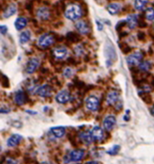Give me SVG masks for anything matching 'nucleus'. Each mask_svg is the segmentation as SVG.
<instances>
[{"label": "nucleus", "mask_w": 154, "mask_h": 164, "mask_svg": "<svg viewBox=\"0 0 154 164\" xmlns=\"http://www.w3.org/2000/svg\"><path fill=\"white\" fill-rule=\"evenodd\" d=\"M83 15L82 9L77 4H72L69 5L65 11V16L68 20L75 21L79 19Z\"/></svg>", "instance_id": "obj_1"}, {"label": "nucleus", "mask_w": 154, "mask_h": 164, "mask_svg": "<svg viewBox=\"0 0 154 164\" xmlns=\"http://www.w3.org/2000/svg\"><path fill=\"white\" fill-rule=\"evenodd\" d=\"M84 156V151L81 149H76L72 150L70 154L65 157L64 162L67 163L71 162H77L83 159Z\"/></svg>", "instance_id": "obj_2"}, {"label": "nucleus", "mask_w": 154, "mask_h": 164, "mask_svg": "<svg viewBox=\"0 0 154 164\" xmlns=\"http://www.w3.org/2000/svg\"><path fill=\"white\" fill-rule=\"evenodd\" d=\"M86 108L92 112H95L99 108V100L95 96H89L86 100Z\"/></svg>", "instance_id": "obj_3"}, {"label": "nucleus", "mask_w": 154, "mask_h": 164, "mask_svg": "<svg viewBox=\"0 0 154 164\" xmlns=\"http://www.w3.org/2000/svg\"><path fill=\"white\" fill-rule=\"evenodd\" d=\"M142 54L140 52H137L128 56L127 59V61L128 65L131 66V67H133V66L139 65L142 62Z\"/></svg>", "instance_id": "obj_4"}, {"label": "nucleus", "mask_w": 154, "mask_h": 164, "mask_svg": "<svg viewBox=\"0 0 154 164\" xmlns=\"http://www.w3.org/2000/svg\"><path fill=\"white\" fill-rule=\"evenodd\" d=\"M53 40L54 37L52 33L44 34L39 38L38 45L42 47H48L52 45Z\"/></svg>", "instance_id": "obj_5"}, {"label": "nucleus", "mask_w": 154, "mask_h": 164, "mask_svg": "<svg viewBox=\"0 0 154 164\" xmlns=\"http://www.w3.org/2000/svg\"><path fill=\"white\" fill-rule=\"evenodd\" d=\"M52 91L53 89L51 86L49 84H45L37 89V94L40 97H49L52 94Z\"/></svg>", "instance_id": "obj_6"}, {"label": "nucleus", "mask_w": 154, "mask_h": 164, "mask_svg": "<svg viewBox=\"0 0 154 164\" xmlns=\"http://www.w3.org/2000/svg\"><path fill=\"white\" fill-rule=\"evenodd\" d=\"M70 100V94L66 90H62L56 95V100L60 104H65Z\"/></svg>", "instance_id": "obj_7"}, {"label": "nucleus", "mask_w": 154, "mask_h": 164, "mask_svg": "<svg viewBox=\"0 0 154 164\" xmlns=\"http://www.w3.org/2000/svg\"><path fill=\"white\" fill-rule=\"evenodd\" d=\"M39 60L36 58H33L30 59L29 62H27V67H26V71L27 74H33L34 71H36V69L39 66Z\"/></svg>", "instance_id": "obj_8"}, {"label": "nucleus", "mask_w": 154, "mask_h": 164, "mask_svg": "<svg viewBox=\"0 0 154 164\" xmlns=\"http://www.w3.org/2000/svg\"><path fill=\"white\" fill-rule=\"evenodd\" d=\"M116 124V118L114 116L109 115L106 116L103 121V127L107 131H111Z\"/></svg>", "instance_id": "obj_9"}, {"label": "nucleus", "mask_w": 154, "mask_h": 164, "mask_svg": "<svg viewBox=\"0 0 154 164\" xmlns=\"http://www.w3.org/2000/svg\"><path fill=\"white\" fill-rule=\"evenodd\" d=\"M15 102L18 105H22L27 103L28 98L23 91L20 90L15 93Z\"/></svg>", "instance_id": "obj_10"}, {"label": "nucleus", "mask_w": 154, "mask_h": 164, "mask_svg": "<svg viewBox=\"0 0 154 164\" xmlns=\"http://www.w3.org/2000/svg\"><path fill=\"white\" fill-rule=\"evenodd\" d=\"M93 140L95 141H102L103 138V131L102 129L99 126H95L92 128V131L90 132Z\"/></svg>", "instance_id": "obj_11"}, {"label": "nucleus", "mask_w": 154, "mask_h": 164, "mask_svg": "<svg viewBox=\"0 0 154 164\" xmlns=\"http://www.w3.org/2000/svg\"><path fill=\"white\" fill-rule=\"evenodd\" d=\"M76 28L81 34H87L90 32V26L86 21L81 20L76 24Z\"/></svg>", "instance_id": "obj_12"}, {"label": "nucleus", "mask_w": 154, "mask_h": 164, "mask_svg": "<svg viewBox=\"0 0 154 164\" xmlns=\"http://www.w3.org/2000/svg\"><path fill=\"white\" fill-rule=\"evenodd\" d=\"M119 100V94L115 91H111L108 94L106 97L107 103L110 105H114L118 102Z\"/></svg>", "instance_id": "obj_13"}, {"label": "nucleus", "mask_w": 154, "mask_h": 164, "mask_svg": "<svg viewBox=\"0 0 154 164\" xmlns=\"http://www.w3.org/2000/svg\"><path fill=\"white\" fill-rule=\"evenodd\" d=\"M22 138V137L20 134H12L7 141V146L9 147H15L20 143Z\"/></svg>", "instance_id": "obj_14"}, {"label": "nucleus", "mask_w": 154, "mask_h": 164, "mask_svg": "<svg viewBox=\"0 0 154 164\" xmlns=\"http://www.w3.org/2000/svg\"><path fill=\"white\" fill-rule=\"evenodd\" d=\"M37 15L42 20H47L51 16V12L47 8H40L37 11Z\"/></svg>", "instance_id": "obj_15"}, {"label": "nucleus", "mask_w": 154, "mask_h": 164, "mask_svg": "<svg viewBox=\"0 0 154 164\" xmlns=\"http://www.w3.org/2000/svg\"><path fill=\"white\" fill-rule=\"evenodd\" d=\"M50 132L56 138H61L65 134V128L62 126H57V127H53L50 129Z\"/></svg>", "instance_id": "obj_16"}, {"label": "nucleus", "mask_w": 154, "mask_h": 164, "mask_svg": "<svg viewBox=\"0 0 154 164\" xmlns=\"http://www.w3.org/2000/svg\"><path fill=\"white\" fill-rule=\"evenodd\" d=\"M127 23L128 24V27H129V28H131V29H133V28H136L138 23L137 15H128L127 20Z\"/></svg>", "instance_id": "obj_17"}, {"label": "nucleus", "mask_w": 154, "mask_h": 164, "mask_svg": "<svg viewBox=\"0 0 154 164\" xmlns=\"http://www.w3.org/2000/svg\"><path fill=\"white\" fill-rule=\"evenodd\" d=\"M53 55H54L56 58L58 59H62L65 57L67 55V49L64 47H59V48H56L53 51Z\"/></svg>", "instance_id": "obj_18"}, {"label": "nucleus", "mask_w": 154, "mask_h": 164, "mask_svg": "<svg viewBox=\"0 0 154 164\" xmlns=\"http://www.w3.org/2000/svg\"><path fill=\"white\" fill-rule=\"evenodd\" d=\"M66 39L69 42L77 43L81 41V37L79 35L74 32H69L66 36Z\"/></svg>", "instance_id": "obj_19"}, {"label": "nucleus", "mask_w": 154, "mask_h": 164, "mask_svg": "<svg viewBox=\"0 0 154 164\" xmlns=\"http://www.w3.org/2000/svg\"><path fill=\"white\" fill-rule=\"evenodd\" d=\"M16 6L15 4H12L11 5H9L7 8L5 9V11L4 12V17L5 18H8L11 17L12 15H13L15 12H16Z\"/></svg>", "instance_id": "obj_20"}, {"label": "nucleus", "mask_w": 154, "mask_h": 164, "mask_svg": "<svg viewBox=\"0 0 154 164\" xmlns=\"http://www.w3.org/2000/svg\"><path fill=\"white\" fill-rule=\"evenodd\" d=\"M27 20L24 17H18L15 22V27L17 30L20 31L27 26Z\"/></svg>", "instance_id": "obj_21"}, {"label": "nucleus", "mask_w": 154, "mask_h": 164, "mask_svg": "<svg viewBox=\"0 0 154 164\" xmlns=\"http://www.w3.org/2000/svg\"><path fill=\"white\" fill-rule=\"evenodd\" d=\"M81 139L82 140V141L85 144L87 145H90L92 141H94L93 138L92 137V134H91V132H83V133L81 134Z\"/></svg>", "instance_id": "obj_22"}, {"label": "nucleus", "mask_w": 154, "mask_h": 164, "mask_svg": "<svg viewBox=\"0 0 154 164\" xmlns=\"http://www.w3.org/2000/svg\"><path fill=\"white\" fill-rule=\"evenodd\" d=\"M107 9H108V11L110 14L116 15L120 11L121 6L120 4H117V3H113V4H109Z\"/></svg>", "instance_id": "obj_23"}, {"label": "nucleus", "mask_w": 154, "mask_h": 164, "mask_svg": "<svg viewBox=\"0 0 154 164\" xmlns=\"http://www.w3.org/2000/svg\"><path fill=\"white\" fill-rule=\"evenodd\" d=\"M148 2L149 0H135L134 2L135 8L137 11H142V9L145 7Z\"/></svg>", "instance_id": "obj_24"}, {"label": "nucleus", "mask_w": 154, "mask_h": 164, "mask_svg": "<svg viewBox=\"0 0 154 164\" xmlns=\"http://www.w3.org/2000/svg\"><path fill=\"white\" fill-rule=\"evenodd\" d=\"M31 38V33L29 31H25L24 32L20 34V41L21 44H24L27 43Z\"/></svg>", "instance_id": "obj_25"}, {"label": "nucleus", "mask_w": 154, "mask_h": 164, "mask_svg": "<svg viewBox=\"0 0 154 164\" xmlns=\"http://www.w3.org/2000/svg\"><path fill=\"white\" fill-rule=\"evenodd\" d=\"M145 17L149 21H152L154 20V8H149L145 11Z\"/></svg>", "instance_id": "obj_26"}, {"label": "nucleus", "mask_w": 154, "mask_h": 164, "mask_svg": "<svg viewBox=\"0 0 154 164\" xmlns=\"http://www.w3.org/2000/svg\"><path fill=\"white\" fill-rule=\"evenodd\" d=\"M119 150H120V146H118V145H115L109 150L107 151V153L110 155H116L119 152Z\"/></svg>", "instance_id": "obj_27"}, {"label": "nucleus", "mask_w": 154, "mask_h": 164, "mask_svg": "<svg viewBox=\"0 0 154 164\" xmlns=\"http://www.w3.org/2000/svg\"><path fill=\"white\" fill-rule=\"evenodd\" d=\"M139 67L141 70H142L144 71H147L148 70H149V69L151 67V64L149 62L144 61L141 62L139 65Z\"/></svg>", "instance_id": "obj_28"}, {"label": "nucleus", "mask_w": 154, "mask_h": 164, "mask_svg": "<svg viewBox=\"0 0 154 164\" xmlns=\"http://www.w3.org/2000/svg\"><path fill=\"white\" fill-rule=\"evenodd\" d=\"M2 87L5 88H8L9 87V80L8 78L3 75L2 76Z\"/></svg>", "instance_id": "obj_29"}, {"label": "nucleus", "mask_w": 154, "mask_h": 164, "mask_svg": "<svg viewBox=\"0 0 154 164\" xmlns=\"http://www.w3.org/2000/svg\"><path fill=\"white\" fill-rule=\"evenodd\" d=\"M33 2L32 1H29V2H27V4L26 5H25V8H26L27 10L28 11H32L33 10Z\"/></svg>", "instance_id": "obj_30"}, {"label": "nucleus", "mask_w": 154, "mask_h": 164, "mask_svg": "<svg viewBox=\"0 0 154 164\" xmlns=\"http://www.w3.org/2000/svg\"><path fill=\"white\" fill-rule=\"evenodd\" d=\"M81 9H82V12H83V15H86L87 14V12H88V9H87V4H82L81 6Z\"/></svg>", "instance_id": "obj_31"}, {"label": "nucleus", "mask_w": 154, "mask_h": 164, "mask_svg": "<svg viewBox=\"0 0 154 164\" xmlns=\"http://www.w3.org/2000/svg\"><path fill=\"white\" fill-rule=\"evenodd\" d=\"M64 75L66 77V78H70L72 74V70L70 69V68H67V69H66L65 71H64V73H63Z\"/></svg>", "instance_id": "obj_32"}, {"label": "nucleus", "mask_w": 154, "mask_h": 164, "mask_svg": "<svg viewBox=\"0 0 154 164\" xmlns=\"http://www.w3.org/2000/svg\"><path fill=\"white\" fill-rule=\"evenodd\" d=\"M126 24H127V21H121V22H119L117 24V26H116V30L119 31V29H120V28H122V27H124V25H126Z\"/></svg>", "instance_id": "obj_33"}, {"label": "nucleus", "mask_w": 154, "mask_h": 164, "mask_svg": "<svg viewBox=\"0 0 154 164\" xmlns=\"http://www.w3.org/2000/svg\"><path fill=\"white\" fill-rule=\"evenodd\" d=\"M0 29H1V33L2 35H5L6 33H7L8 28L6 26V25H2L1 28H0Z\"/></svg>", "instance_id": "obj_34"}, {"label": "nucleus", "mask_w": 154, "mask_h": 164, "mask_svg": "<svg viewBox=\"0 0 154 164\" xmlns=\"http://www.w3.org/2000/svg\"><path fill=\"white\" fill-rule=\"evenodd\" d=\"M5 164H18L17 162L13 159H8L6 161Z\"/></svg>", "instance_id": "obj_35"}, {"label": "nucleus", "mask_w": 154, "mask_h": 164, "mask_svg": "<svg viewBox=\"0 0 154 164\" xmlns=\"http://www.w3.org/2000/svg\"><path fill=\"white\" fill-rule=\"evenodd\" d=\"M96 23L97 24V28H98L99 31H102L103 29V25L102 23L99 21H96Z\"/></svg>", "instance_id": "obj_36"}, {"label": "nucleus", "mask_w": 154, "mask_h": 164, "mask_svg": "<svg viewBox=\"0 0 154 164\" xmlns=\"http://www.w3.org/2000/svg\"><path fill=\"white\" fill-rule=\"evenodd\" d=\"M67 61L68 63H70V65H74L75 64V62H76V60H75L73 58H69Z\"/></svg>", "instance_id": "obj_37"}, {"label": "nucleus", "mask_w": 154, "mask_h": 164, "mask_svg": "<svg viewBox=\"0 0 154 164\" xmlns=\"http://www.w3.org/2000/svg\"><path fill=\"white\" fill-rule=\"evenodd\" d=\"M85 164H102L99 162H97V161H91V162H87Z\"/></svg>", "instance_id": "obj_38"}, {"label": "nucleus", "mask_w": 154, "mask_h": 164, "mask_svg": "<svg viewBox=\"0 0 154 164\" xmlns=\"http://www.w3.org/2000/svg\"><path fill=\"white\" fill-rule=\"evenodd\" d=\"M141 37H144V34L142 32H140V33L138 34V38L141 40Z\"/></svg>", "instance_id": "obj_39"}, {"label": "nucleus", "mask_w": 154, "mask_h": 164, "mask_svg": "<svg viewBox=\"0 0 154 164\" xmlns=\"http://www.w3.org/2000/svg\"><path fill=\"white\" fill-rule=\"evenodd\" d=\"M4 110H5L4 109L2 108V109H1V112H2V113H5L6 112L4 111ZM9 112V109H6V112Z\"/></svg>", "instance_id": "obj_40"}, {"label": "nucleus", "mask_w": 154, "mask_h": 164, "mask_svg": "<svg viewBox=\"0 0 154 164\" xmlns=\"http://www.w3.org/2000/svg\"><path fill=\"white\" fill-rule=\"evenodd\" d=\"M152 116L154 117V106L153 107V108L152 109Z\"/></svg>", "instance_id": "obj_41"}, {"label": "nucleus", "mask_w": 154, "mask_h": 164, "mask_svg": "<svg viewBox=\"0 0 154 164\" xmlns=\"http://www.w3.org/2000/svg\"><path fill=\"white\" fill-rule=\"evenodd\" d=\"M40 164H49V163H47V162H42V163H40Z\"/></svg>", "instance_id": "obj_42"}]
</instances>
